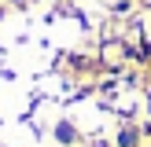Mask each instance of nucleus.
Masks as SVG:
<instances>
[{"mask_svg": "<svg viewBox=\"0 0 151 147\" xmlns=\"http://www.w3.org/2000/svg\"><path fill=\"white\" fill-rule=\"evenodd\" d=\"M55 136H59V143H74V129H70V125H59V129H55Z\"/></svg>", "mask_w": 151, "mask_h": 147, "instance_id": "f257e3e1", "label": "nucleus"}, {"mask_svg": "<svg viewBox=\"0 0 151 147\" xmlns=\"http://www.w3.org/2000/svg\"><path fill=\"white\" fill-rule=\"evenodd\" d=\"M137 143V132H122V147H133Z\"/></svg>", "mask_w": 151, "mask_h": 147, "instance_id": "f03ea898", "label": "nucleus"}]
</instances>
